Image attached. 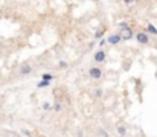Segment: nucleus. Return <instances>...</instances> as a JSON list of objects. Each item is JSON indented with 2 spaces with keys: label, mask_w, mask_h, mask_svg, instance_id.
Returning <instances> with one entry per match:
<instances>
[{
  "label": "nucleus",
  "mask_w": 157,
  "mask_h": 137,
  "mask_svg": "<svg viewBox=\"0 0 157 137\" xmlns=\"http://www.w3.org/2000/svg\"><path fill=\"white\" fill-rule=\"evenodd\" d=\"M134 38L137 40V43H140V44H150V34H148L147 31H139V32H136Z\"/></svg>",
  "instance_id": "obj_1"
},
{
  "label": "nucleus",
  "mask_w": 157,
  "mask_h": 137,
  "mask_svg": "<svg viewBox=\"0 0 157 137\" xmlns=\"http://www.w3.org/2000/svg\"><path fill=\"white\" fill-rule=\"evenodd\" d=\"M93 60H95V63H96V64H102V63H105V60H107V52L104 50V49H99L98 52H95Z\"/></svg>",
  "instance_id": "obj_2"
},
{
  "label": "nucleus",
  "mask_w": 157,
  "mask_h": 137,
  "mask_svg": "<svg viewBox=\"0 0 157 137\" xmlns=\"http://www.w3.org/2000/svg\"><path fill=\"white\" fill-rule=\"evenodd\" d=\"M121 41H124L121 32H119V34H111V35L107 37V43H108L110 46H117V44L121 43Z\"/></svg>",
  "instance_id": "obj_3"
},
{
  "label": "nucleus",
  "mask_w": 157,
  "mask_h": 137,
  "mask_svg": "<svg viewBox=\"0 0 157 137\" xmlns=\"http://www.w3.org/2000/svg\"><path fill=\"white\" fill-rule=\"evenodd\" d=\"M102 70H101V67H90L88 68V76L91 79H101L102 78Z\"/></svg>",
  "instance_id": "obj_4"
},
{
  "label": "nucleus",
  "mask_w": 157,
  "mask_h": 137,
  "mask_svg": "<svg viewBox=\"0 0 157 137\" xmlns=\"http://www.w3.org/2000/svg\"><path fill=\"white\" fill-rule=\"evenodd\" d=\"M121 35H122V40L124 41H128V40H131L136 34L131 31V27H127V29H122L121 31Z\"/></svg>",
  "instance_id": "obj_5"
},
{
  "label": "nucleus",
  "mask_w": 157,
  "mask_h": 137,
  "mask_svg": "<svg viewBox=\"0 0 157 137\" xmlns=\"http://www.w3.org/2000/svg\"><path fill=\"white\" fill-rule=\"evenodd\" d=\"M31 72H32V66H31V64H28V63H26V64H21V68H20V75H21V76L29 75Z\"/></svg>",
  "instance_id": "obj_6"
},
{
  "label": "nucleus",
  "mask_w": 157,
  "mask_h": 137,
  "mask_svg": "<svg viewBox=\"0 0 157 137\" xmlns=\"http://www.w3.org/2000/svg\"><path fill=\"white\" fill-rule=\"evenodd\" d=\"M147 32L151 34V35H156V37H157V27H156L153 23H148V26H147Z\"/></svg>",
  "instance_id": "obj_7"
},
{
  "label": "nucleus",
  "mask_w": 157,
  "mask_h": 137,
  "mask_svg": "<svg viewBox=\"0 0 157 137\" xmlns=\"http://www.w3.org/2000/svg\"><path fill=\"white\" fill-rule=\"evenodd\" d=\"M117 134H119L121 137H125L127 136V128L124 125H119V127H117Z\"/></svg>",
  "instance_id": "obj_8"
},
{
  "label": "nucleus",
  "mask_w": 157,
  "mask_h": 137,
  "mask_svg": "<svg viewBox=\"0 0 157 137\" xmlns=\"http://www.w3.org/2000/svg\"><path fill=\"white\" fill-rule=\"evenodd\" d=\"M49 85H50V82H49V81H43V79L37 84L38 88H46V87H49Z\"/></svg>",
  "instance_id": "obj_9"
},
{
  "label": "nucleus",
  "mask_w": 157,
  "mask_h": 137,
  "mask_svg": "<svg viewBox=\"0 0 157 137\" xmlns=\"http://www.w3.org/2000/svg\"><path fill=\"white\" fill-rule=\"evenodd\" d=\"M41 79L52 82V79H54V75H52V73H43V75H41Z\"/></svg>",
  "instance_id": "obj_10"
},
{
  "label": "nucleus",
  "mask_w": 157,
  "mask_h": 137,
  "mask_svg": "<svg viewBox=\"0 0 157 137\" xmlns=\"http://www.w3.org/2000/svg\"><path fill=\"white\" fill-rule=\"evenodd\" d=\"M58 67H60V68H66V67H67V63H66V61H60V63H58Z\"/></svg>",
  "instance_id": "obj_11"
},
{
  "label": "nucleus",
  "mask_w": 157,
  "mask_h": 137,
  "mask_svg": "<svg viewBox=\"0 0 157 137\" xmlns=\"http://www.w3.org/2000/svg\"><path fill=\"white\" fill-rule=\"evenodd\" d=\"M102 94H104V91H102L101 88H98V90L95 91V96H96V98H101V96H102Z\"/></svg>",
  "instance_id": "obj_12"
},
{
  "label": "nucleus",
  "mask_w": 157,
  "mask_h": 137,
  "mask_svg": "<svg viewBox=\"0 0 157 137\" xmlns=\"http://www.w3.org/2000/svg\"><path fill=\"white\" fill-rule=\"evenodd\" d=\"M127 27H130L128 23H119V29H121V31H122V29H127Z\"/></svg>",
  "instance_id": "obj_13"
},
{
  "label": "nucleus",
  "mask_w": 157,
  "mask_h": 137,
  "mask_svg": "<svg viewBox=\"0 0 157 137\" xmlns=\"http://www.w3.org/2000/svg\"><path fill=\"white\" fill-rule=\"evenodd\" d=\"M105 43H107V38H105V40H101V41H99V49H102V46L105 44Z\"/></svg>",
  "instance_id": "obj_14"
},
{
  "label": "nucleus",
  "mask_w": 157,
  "mask_h": 137,
  "mask_svg": "<svg viewBox=\"0 0 157 137\" xmlns=\"http://www.w3.org/2000/svg\"><path fill=\"white\" fill-rule=\"evenodd\" d=\"M43 108H44V110H50V104H49V102H44V104H43Z\"/></svg>",
  "instance_id": "obj_15"
},
{
  "label": "nucleus",
  "mask_w": 157,
  "mask_h": 137,
  "mask_svg": "<svg viewBox=\"0 0 157 137\" xmlns=\"http://www.w3.org/2000/svg\"><path fill=\"white\" fill-rule=\"evenodd\" d=\"M23 134L28 136V137H31V131H28V130H23Z\"/></svg>",
  "instance_id": "obj_16"
},
{
  "label": "nucleus",
  "mask_w": 157,
  "mask_h": 137,
  "mask_svg": "<svg viewBox=\"0 0 157 137\" xmlns=\"http://www.w3.org/2000/svg\"><path fill=\"white\" fill-rule=\"evenodd\" d=\"M95 37H96V38H99V37H102V31H98V32L95 34Z\"/></svg>",
  "instance_id": "obj_17"
},
{
  "label": "nucleus",
  "mask_w": 157,
  "mask_h": 137,
  "mask_svg": "<svg viewBox=\"0 0 157 137\" xmlns=\"http://www.w3.org/2000/svg\"><path fill=\"white\" fill-rule=\"evenodd\" d=\"M124 2H125L127 5H131V3H134V0H124Z\"/></svg>",
  "instance_id": "obj_18"
},
{
  "label": "nucleus",
  "mask_w": 157,
  "mask_h": 137,
  "mask_svg": "<svg viewBox=\"0 0 157 137\" xmlns=\"http://www.w3.org/2000/svg\"><path fill=\"white\" fill-rule=\"evenodd\" d=\"M55 110H57V111H60V110H61V105H60V104H57V105H55Z\"/></svg>",
  "instance_id": "obj_19"
},
{
  "label": "nucleus",
  "mask_w": 157,
  "mask_h": 137,
  "mask_svg": "<svg viewBox=\"0 0 157 137\" xmlns=\"http://www.w3.org/2000/svg\"><path fill=\"white\" fill-rule=\"evenodd\" d=\"M156 3H157V0H156Z\"/></svg>",
  "instance_id": "obj_20"
}]
</instances>
